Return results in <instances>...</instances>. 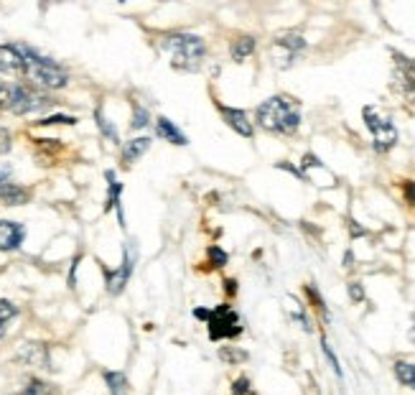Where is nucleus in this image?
Listing matches in <instances>:
<instances>
[{"label":"nucleus","mask_w":415,"mask_h":395,"mask_svg":"<svg viewBox=\"0 0 415 395\" xmlns=\"http://www.w3.org/2000/svg\"><path fill=\"white\" fill-rule=\"evenodd\" d=\"M28 196H31V192H28V189H23V186L13 184V181H8V184L0 186V199L8 204V207L26 204V202H28Z\"/></svg>","instance_id":"obj_15"},{"label":"nucleus","mask_w":415,"mask_h":395,"mask_svg":"<svg viewBox=\"0 0 415 395\" xmlns=\"http://www.w3.org/2000/svg\"><path fill=\"white\" fill-rule=\"evenodd\" d=\"M54 390H51L49 383H43V380L39 378H31L28 383H26V390L21 395H51Z\"/></svg>","instance_id":"obj_23"},{"label":"nucleus","mask_w":415,"mask_h":395,"mask_svg":"<svg viewBox=\"0 0 415 395\" xmlns=\"http://www.w3.org/2000/svg\"><path fill=\"white\" fill-rule=\"evenodd\" d=\"M105 176H108V204H105V210L110 212L112 207H115L117 214H120V225L125 227V217H123V210H120V194H123V184L117 181L112 171H108Z\"/></svg>","instance_id":"obj_16"},{"label":"nucleus","mask_w":415,"mask_h":395,"mask_svg":"<svg viewBox=\"0 0 415 395\" xmlns=\"http://www.w3.org/2000/svg\"><path fill=\"white\" fill-rule=\"evenodd\" d=\"M405 196L415 204V184L413 181H405Z\"/></svg>","instance_id":"obj_32"},{"label":"nucleus","mask_w":415,"mask_h":395,"mask_svg":"<svg viewBox=\"0 0 415 395\" xmlns=\"http://www.w3.org/2000/svg\"><path fill=\"white\" fill-rule=\"evenodd\" d=\"M150 148V138H135V141H128V143L123 145V166L130 168L135 163V161L141 159L143 153Z\"/></svg>","instance_id":"obj_14"},{"label":"nucleus","mask_w":415,"mask_h":395,"mask_svg":"<svg viewBox=\"0 0 415 395\" xmlns=\"http://www.w3.org/2000/svg\"><path fill=\"white\" fill-rule=\"evenodd\" d=\"M410 339L415 342V316H413V332H410Z\"/></svg>","instance_id":"obj_35"},{"label":"nucleus","mask_w":415,"mask_h":395,"mask_svg":"<svg viewBox=\"0 0 415 395\" xmlns=\"http://www.w3.org/2000/svg\"><path fill=\"white\" fill-rule=\"evenodd\" d=\"M54 100L49 94L36 90L34 84H16V82H3L0 84V110L3 112H13V115H31V112H41L51 108Z\"/></svg>","instance_id":"obj_2"},{"label":"nucleus","mask_w":415,"mask_h":395,"mask_svg":"<svg viewBox=\"0 0 415 395\" xmlns=\"http://www.w3.org/2000/svg\"><path fill=\"white\" fill-rule=\"evenodd\" d=\"M26 237V227L18 225V222H10V219H0V252H8L21 247Z\"/></svg>","instance_id":"obj_11"},{"label":"nucleus","mask_w":415,"mask_h":395,"mask_svg":"<svg viewBox=\"0 0 415 395\" xmlns=\"http://www.w3.org/2000/svg\"><path fill=\"white\" fill-rule=\"evenodd\" d=\"M275 46H278V49H285L288 51V59H293V54L306 49V41H303V36L298 34H281L275 39Z\"/></svg>","instance_id":"obj_18"},{"label":"nucleus","mask_w":415,"mask_h":395,"mask_svg":"<svg viewBox=\"0 0 415 395\" xmlns=\"http://www.w3.org/2000/svg\"><path fill=\"white\" fill-rule=\"evenodd\" d=\"M252 51H255V39L252 36H240L230 46V54H232L234 61H245L247 57H252Z\"/></svg>","instance_id":"obj_19"},{"label":"nucleus","mask_w":415,"mask_h":395,"mask_svg":"<svg viewBox=\"0 0 415 395\" xmlns=\"http://www.w3.org/2000/svg\"><path fill=\"white\" fill-rule=\"evenodd\" d=\"M161 49L171 54V67L179 72H196L204 64L207 46L194 34H168L161 39Z\"/></svg>","instance_id":"obj_3"},{"label":"nucleus","mask_w":415,"mask_h":395,"mask_svg":"<svg viewBox=\"0 0 415 395\" xmlns=\"http://www.w3.org/2000/svg\"><path fill=\"white\" fill-rule=\"evenodd\" d=\"M207 255H209V265H212V268H222V265H227V261H230L227 252L222 250L219 245H212Z\"/></svg>","instance_id":"obj_25"},{"label":"nucleus","mask_w":415,"mask_h":395,"mask_svg":"<svg viewBox=\"0 0 415 395\" xmlns=\"http://www.w3.org/2000/svg\"><path fill=\"white\" fill-rule=\"evenodd\" d=\"M18 316V306L16 303L0 298V339L6 336V329H8V321Z\"/></svg>","instance_id":"obj_20"},{"label":"nucleus","mask_w":415,"mask_h":395,"mask_svg":"<svg viewBox=\"0 0 415 395\" xmlns=\"http://www.w3.org/2000/svg\"><path fill=\"white\" fill-rule=\"evenodd\" d=\"M392 57H395L392 87H395L407 102H415V59H407L403 54H392Z\"/></svg>","instance_id":"obj_8"},{"label":"nucleus","mask_w":415,"mask_h":395,"mask_svg":"<svg viewBox=\"0 0 415 395\" xmlns=\"http://www.w3.org/2000/svg\"><path fill=\"white\" fill-rule=\"evenodd\" d=\"M94 120H97V128H100V133L108 138V141H112V143H120V135H117V130H115V125L110 123L105 115H102V110H97L94 112Z\"/></svg>","instance_id":"obj_22"},{"label":"nucleus","mask_w":415,"mask_h":395,"mask_svg":"<svg viewBox=\"0 0 415 395\" xmlns=\"http://www.w3.org/2000/svg\"><path fill=\"white\" fill-rule=\"evenodd\" d=\"M395 375H398V380L403 383V385L413 387L415 390V365L413 362H395Z\"/></svg>","instance_id":"obj_21"},{"label":"nucleus","mask_w":415,"mask_h":395,"mask_svg":"<svg viewBox=\"0 0 415 395\" xmlns=\"http://www.w3.org/2000/svg\"><path fill=\"white\" fill-rule=\"evenodd\" d=\"M252 390H250V380L247 378H240L232 383V395H250Z\"/></svg>","instance_id":"obj_29"},{"label":"nucleus","mask_w":415,"mask_h":395,"mask_svg":"<svg viewBox=\"0 0 415 395\" xmlns=\"http://www.w3.org/2000/svg\"><path fill=\"white\" fill-rule=\"evenodd\" d=\"M102 378H105V385H108L110 395H128V390H130V383H128V378H125V372L108 370Z\"/></svg>","instance_id":"obj_17"},{"label":"nucleus","mask_w":415,"mask_h":395,"mask_svg":"<svg viewBox=\"0 0 415 395\" xmlns=\"http://www.w3.org/2000/svg\"><path fill=\"white\" fill-rule=\"evenodd\" d=\"M18 360L28 365V367H39V370H51V360H49V347L43 342H26L18 350Z\"/></svg>","instance_id":"obj_10"},{"label":"nucleus","mask_w":415,"mask_h":395,"mask_svg":"<svg viewBox=\"0 0 415 395\" xmlns=\"http://www.w3.org/2000/svg\"><path fill=\"white\" fill-rule=\"evenodd\" d=\"M207 329H209V339H212V342L234 339V336L242 334L240 314L234 312L230 303H219L216 309H212V312H209Z\"/></svg>","instance_id":"obj_5"},{"label":"nucleus","mask_w":415,"mask_h":395,"mask_svg":"<svg viewBox=\"0 0 415 395\" xmlns=\"http://www.w3.org/2000/svg\"><path fill=\"white\" fill-rule=\"evenodd\" d=\"M135 263H138V250H135L133 243L125 245L123 250V263L117 265L115 270H108L105 268V281H108V294L112 296H120L125 291V286H128V281H130V276H133L135 270Z\"/></svg>","instance_id":"obj_7"},{"label":"nucleus","mask_w":415,"mask_h":395,"mask_svg":"<svg viewBox=\"0 0 415 395\" xmlns=\"http://www.w3.org/2000/svg\"><path fill=\"white\" fill-rule=\"evenodd\" d=\"M23 54H26L23 77L28 82L39 84V87H46V90H61V87H67L69 72L61 67L59 61L43 57V54H39L36 49H31V46H23Z\"/></svg>","instance_id":"obj_4"},{"label":"nucleus","mask_w":415,"mask_h":395,"mask_svg":"<svg viewBox=\"0 0 415 395\" xmlns=\"http://www.w3.org/2000/svg\"><path fill=\"white\" fill-rule=\"evenodd\" d=\"M362 118H365L367 128H370V133H372L374 151L385 153L398 143V130H395V125H392V120L387 118V115H382L377 108L367 105V108L362 110Z\"/></svg>","instance_id":"obj_6"},{"label":"nucleus","mask_w":415,"mask_h":395,"mask_svg":"<svg viewBox=\"0 0 415 395\" xmlns=\"http://www.w3.org/2000/svg\"><path fill=\"white\" fill-rule=\"evenodd\" d=\"M227 291H230V294H234V291H237V288H234V281H227Z\"/></svg>","instance_id":"obj_34"},{"label":"nucleus","mask_w":415,"mask_h":395,"mask_svg":"<svg viewBox=\"0 0 415 395\" xmlns=\"http://www.w3.org/2000/svg\"><path fill=\"white\" fill-rule=\"evenodd\" d=\"M77 118H69V115H51V118H41L36 125H74Z\"/></svg>","instance_id":"obj_27"},{"label":"nucleus","mask_w":415,"mask_h":395,"mask_svg":"<svg viewBox=\"0 0 415 395\" xmlns=\"http://www.w3.org/2000/svg\"><path fill=\"white\" fill-rule=\"evenodd\" d=\"M23 69H26L23 43H0V72L3 74L23 77Z\"/></svg>","instance_id":"obj_9"},{"label":"nucleus","mask_w":415,"mask_h":395,"mask_svg":"<svg viewBox=\"0 0 415 395\" xmlns=\"http://www.w3.org/2000/svg\"><path fill=\"white\" fill-rule=\"evenodd\" d=\"M194 316H196V319H201V321H207L209 312H207V309H194Z\"/></svg>","instance_id":"obj_33"},{"label":"nucleus","mask_w":415,"mask_h":395,"mask_svg":"<svg viewBox=\"0 0 415 395\" xmlns=\"http://www.w3.org/2000/svg\"><path fill=\"white\" fill-rule=\"evenodd\" d=\"M321 347H324V354H326V360L332 362V367H334V372H336V375H339L341 378V367H339V360H336V354L332 352V347H329V342H321Z\"/></svg>","instance_id":"obj_28"},{"label":"nucleus","mask_w":415,"mask_h":395,"mask_svg":"<svg viewBox=\"0 0 415 395\" xmlns=\"http://www.w3.org/2000/svg\"><path fill=\"white\" fill-rule=\"evenodd\" d=\"M219 112H222V118L230 128H232L234 133L242 135V138H252V123L247 120V112L245 110H237V108H227V105H216Z\"/></svg>","instance_id":"obj_12"},{"label":"nucleus","mask_w":415,"mask_h":395,"mask_svg":"<svg viewBox=\"0 0 415 395\" xmlns=\"http://www.w3.org/2000/svg\"><path fill=\"white\" fill-rule=\"evenodd\" d=\"M10 151V133L8 130H0V153Z\"/></svg>","instance_id":"obj_31"},{"label":"nucleus","mask_w":415,"mask_h":395,"mask_svg":"<svg viewBox=\"0 0 415 395\" xmlns=\"http://www.w3.org/2000/svg\"><path fill=\"white\" fill-rule=\"evenodd\" d=\"M150 123V115H148V110L143 108V105H138V102H133V130H141V128H145Z\"/></svg>","instance_id":"obj_24"},{"label":"nucleus","mask_w":415,"mask_h":395,"mask_svg":"<svg viewBox=\"0 0 415 395\" xmlns=\"http://www.w3.org/2000/svg\"><path fill=\"white\" fill-rule=\"evenodd\" d=\"M349 296H352V301H354V303L365 301V291H362V283H349Z\"/></svg>","instance_id":"obj_30"},{"label":"nucleus","mask_w":415,"mask_h":395,"mask_svg":"<svg viewBox=\"0 0 415 395\" xmlns=\"http://www.w3.org/2000/svg\"><path fill=\"white\" fill-rule=\"evenodd\" d=\"M219 357H222L225 362H245V360H247V352H242V350H234V347H222Z\"/></svg>","instance_id":"obj_26"},{"label":"nucleus","mask_w":415,"mask_h":395,"mask_svg":"<svg viewBox=\"0 0 415 395\" xmlns=\"http://www.w3.org/2000/svg\"><path fill=\"white\" fill-rule=\"evenodd\" d=\"M260 128H265L270 133L278 135H293L301 125V108L298 102L285 97V94H275L267 97L255 112Z\"/></svg>","instance_id":"obj_1"},{"label":"nucleus","mask_w":415,"mask_h":395,"mask_svg":"<svg viewBox=\"0 0 415 395\" xmlns=\"http://www.w3.org/2000/svg\"><path fill=\"white\" fill-rule=\"evenodd\" d=\"M156 135L158 138H163V141H168V143L174 145H186L189 141H186V135L176 128V123H171L168 118H158L156 120Z\"/></svg>","instance_id":"obj_13"}]
</instances>
